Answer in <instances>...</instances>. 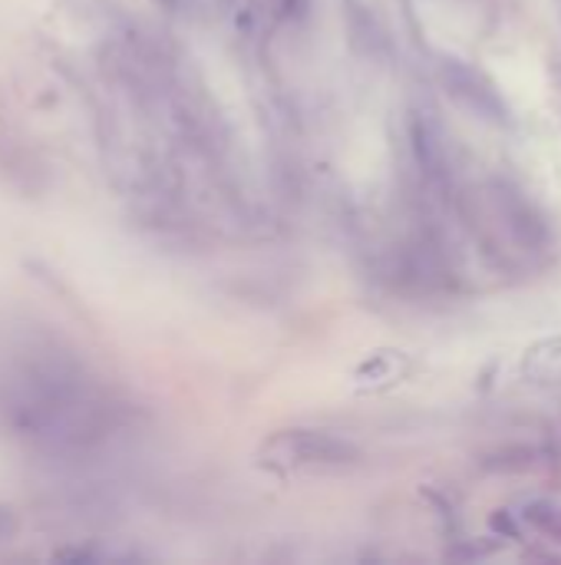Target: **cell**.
Returning a JSON list of instances; mask_svg holds the SVG:
<instances>
[{
	"instance_id": "obj_1",
	"label": "cell",
	"mask_w": 561,
	"mask_h": 565,
	"mask_svg": "<svg viewBox=\"0 0 561 565\" xmlns=\"http://www.w3.org/2000/svg\"><path fill=\"white\" fill-rule=\"evenodd\" d=\"M265 457L271 467L308 470V467H347L360 457L354 444L321 430H284L265 444Z\"/></svg>"
},
{
	"instance_id": "obj_2",
	"label": "cell",
	"mask_w": 561,
	"mask_h": 565,
	"mask_svg": "<svg viewBox=\"0 0 561 565\" xmlns=\"http://www.w3.org/2000/svg\"><path fill=\"white\" fill-rule=\"evenodd\" d=\"M440 76H443L450 96L460 106H466L473 116L496 122V126H509V106H506L503 93L496 89V83L483 70H476L463 60H443Z\"/></svg>"
},
{
	"instance_id": "obj_3",
	"label": "cell",
	"mask_w": 561,
	"mask_h": 565,
	"mask_svg": "<svg viewBox=\"0 0 561 565\" xmlns=\"http://www.w3.org/2000/svg\"><path fill=\"white\" fill-rule=\"evenodd\" d=\"M493 199H496L499 215L506 218V228L513 232L516 242H522L529 252H539L549 242V225L522 189H516L513 182H496Z\"/></svg>"
},
{
	"instance_id": "obj_4",
	"label": "cell",
	"mask_w": 561,
	"mask_h": 565,
	"mask_svg": "<svg viewBox=\"0 0 561 565\" xmlns=\"http://www.w3.org/2000/svg\"><path fill=\"white\" fill-rule=\"evenodd\" d=\"M522 374L539 387H561V338H549L529 348L522 361Z\"/></svg>"
},
{
	"instance_id": "obj_5",
	"label": "cell",
	"mask_w": 561,
	"mask_h": 565,
	"mask_svg": "<svg viewBox=\"0 0 561 565\" xmlns=\"http://www.w3.org/2000/svg\"><path fill=\"white\" fill-rule=\"evenodd\" d=\"M526 520H529L532 526H539L542 533L555 536L561 543V507H555V503H532V507L526 510Z\"/></svg>"
},
{
	"instance_id": "obj_6",
	"label": "cell",
	"mask_w": 561,
	"mask_h": 565,
	"mask_svg": "<svg viewBox=\"0 0 561 565\" xmlns=\"http://www.w3.org/2000/svg\"><path fill=\"white\" fill-rule=\"evenodd\" d=\"M10 533H13V516L0 507V540H3V536H10Z\"/></svg>"
}]
</instances>
